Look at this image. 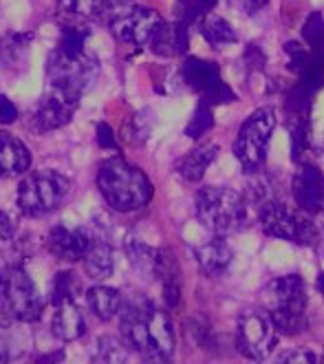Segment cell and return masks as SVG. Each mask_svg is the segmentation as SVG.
I'll return each instance as SVG.
<instances>
[{
	"label": "cell",
	"instance_id": "7402d4cb",
	"mask_svg": "<svg viewBox=\"0 0 324 364\" xmlns=\"http://www.w3.org/2000/svg\"><path fill=\"white\" fill-rule=\"evenodd\" d=\"M216 155H219V146L216 144H201L199 148H194V151H190L188 155H183L175 170L179 173V177H183L185 181H201L205 170L210 168V164L216 159Z\"/></svg>",
	"mask_w": 324,
	"mask_h": 364
},
{
	"label": "cell",
	"instance_id": "7c38bea8",
	"mask_svg": "<svg viewBox=\"0 0 324 364\" xmlns=\"http://www.w3.org/2000/svg\"><path fill=\"white\" fill-rule=\"evenodd\" d=\"M163 18L150 7H139V5H126L119 9L113 20H111V31L119 42L133 47H144L155 36Z\"/></svg>",
	"mask_w": 324,
	"mask_h": 364
},
{
	"label": "cell",
	"instance_id": "484cf974",
	"mask_svg": "<svg viewBox=\"0 0 324 364\" xmlns=\"http://www.w3.org/2000/svg\"><path fill=\"white\" fill-rule=\"evenodd\" d=\"M33 33H9L0 40V64L3 67H16L23 64L29 51Z\"/></svg>",
	"mask_w": 324,
	"mask_h": 364
},
{
	"label": "cell",
	"instance_id": "d4e9b609",
	"mask_svg": "<svg viewBox=\"0 0 324 364\" xmlns=\"http://www.w3.org/2000/svg\"><path fill=\"white\" fill-rule=\"evenodd\" d=\"M197 25H199L201 36L210 42L212 47H216V49H223L227 45H234V42L239 40V36H236L234 27L227 23L223 16L214 14V11L205 14Z\"/></svg>",
	"mask_w": 324,
	"mask_h": 364
},
{
	"label": "cell",
	"instance_id": "5bb4252c",
	"mask_svg": "<svg viewBox=\"0 0 324 364\" xmlns=\"http://www.w3.org/2000/svg\"><path fill=\"white\" fill-rule=\"evenodd\" d=\"M75 100L64 97L55 91H49L45 97L40 100L38 109L33 111L31 117V126L36 133H49V131H58V128L67 126L73 119V113L77 109Z\"/></svg>",
	"mask_w": 324,
	"mask_h": 364
},
{
	"label": "cell",
	"instance_id": "e575fe53",
	"mask_svg": "<svg viewBox=\"0 0 324 364\" xmlns=\"http://www.w3.org/2000/svg\"><path fill=\"white\" fill-rule=\"evenodd\" d=\"M278 362H289V364H313L318 362V355L313 351H307V349H293V351H287L283 355H278Z\"/></svg>",
	"mask_w": 324,
	"mask_h": 364
},
{
	"label": "cell",
	"instance_id": "f35d334b",
	"mask_svg": "<svg viewBox=\"0 0 324 364\" xmlns=\"http://www.w3.org/2000/svg\"><path fill=\"white\" fill-rule=\"evenodd\" d=\"M239 5L243 14H256L258 9H263L267 5V0H239Z\"/></svg>",
	"mask_w": 324,
	"mask_h": 364
},
{
	"label": "cell",
	"instance_id": "7a4b0ae2",
	"mask_svg": "<svg viewBox=\"0 0 324 364\" xmlns=\"http://www.w3.org/2000/svg\"><path fill=\"white\" fill-rule=\"evenodd\" d=\"M97 188L104 201L117 212L141 210L153 199V183L146 173L124 157H111L99 166Z\"/></svg>",
	"mask_w": 324,
	"mask_h": 364
},
{
	"label": "cell",
	"instance_id": "9a60e30c",
	"mask_svg": "<svg viewBox=\"0 0 324 364\" xmlns=\"http://www.w3.org/2000/svg\"><path fill=\"white\" fill-rule=\"evenodd\" d=\"M93 241V234L86 228H64L55 225L47 234V247L58 261L75 263L82 261Z\"/></svg>",
	"mask_w": 324,
	"mask_h": 364
},
{
	"label": "cell",
	"instance_id": "ac0fdd59",
	"mask_svg": "<svg viewBox=\"0 0 324 364\" xmlns=\"http://www.w3.org/2000/svg\"><path fill=\"white\" fill-rule=\"evenodd\" d=\"M31 168L29 148L16 135L0 131V177H20Z\"/></svg>",
	"mask_w": 324,
	"mask_h": 364
},
{
	"label": "cell",
	"instance_id": "8992f818",
	"mask_svg": "<svg viewBox=\"0 0 324 364\" xmlns=\"http://www.w3.org/2000/svg\"><path fill=\"white\" fill-rule=\"evenodd\" d=\"M71 181L58 170H36L18 186V210L25 217H45L69 197Z\"/></svg>",
	"mask_w": 324,
	"mask_h": 364
},
{
	"label": "cell",
	"instance_id": "ab89813d",
	"mask_svg": "<svg viewBox=\"0 0 324 364\" xmlns=\"http://www.w3.org/2000/svg\"><path fill=\"white\" fill-rule=\"evenodd\" d=\"M9 261L5 259L3 250H0V291H3V283H5V276H7V269H9Z\"/></svg>",
	"mask_w": 324,
	"mask_h": 364
},
{
	"label": "cell",
	"instance_id": "cb8c5ba5",
	"mask_svg": "<svg viewBox=\"0 0 324 364\" xmlns=\"http://www.w3.org/2000/svg\"><path fill=\"white\" fill-rule=\"evenodd\" d=\"M86 303H89V309L99 320L108 323V320H113L119 314L124 298H122V294L115 287L95 285V287H91L89 291H86Z\"/></svg>",
	"mask_w": 324,
	"mask_h": 364
},
{
	"label": "cell",
	"instance_id": "3957f363",
	"mask_svg": "<svg viewBox=\"0 0 324 364\" xmlns=\"http://www.w3.org/2000/svg\"><path fill=\"white\" fill-rule=\"evenodd\" d=\"M263 307L271 323L276 325L278 333L298 336L307 329V285L298 274L280 276L269 281L263 291Z\"/></svg>",
	"mask_w": 324,
	"mask_h": 364
},
{
	"label": "cell",
	"instance_id": "d6986e66",
	"mask_svg": "<svg viewBox=\"0 0 324 364\" xmlns=\"http://www.w3.org/2000/svg\"><path fill=\"white\" fill-rule=\"evenodd\" d=\"M190 45V27L181 25V23H163L159 25V29L155 31V36L150 38L148 47L153 49V53L161 55V58H175L188 51Z\"/></svg>",
	"mask_w": 324,
	"mask_h": 364
},
{
	"label": "cell",
	"instance_id": "60d3db41",
	"mask_svg": "<svg viewBox=\"0 0 324 364\" xmlns=\"http://www.w3.org/2000/svg\"><path fill=\"white\" fill-rule=\"evenodd\" d=\"M318 289H320V294L324 296V274H320V278H318Z\"/></svg>",
	"mask_w": 324,
	"mask_h": 364
},
{
	"label": "cell",
	"instance_id": "d590c367",
	"mask_svg": "<svg viewBox=\"0 0 324 364\" xmlns=\"http://www.w3.org/2000/svg\"><path fill=\"white\" fill-rule=\"evenodd\" d=\"M97 144L102 146V148H108V151H117V139H115V133H113V128L108 126V124H104V122H99L97 124Z\"/></svg>",
	"mask_w": 324,
	"mask_h": 364
},
{
	"label": "cell",
	"instance_id": "d6a6232c",
	"mask_svg": "<svg viewBox=\"0 0 324 364\" xmlns=\"http://www.w3.org/2000/svg\"><path fill=\"white\" fill-rule=\"evenodd\" d=\"M285 53L289 55V69L293 73L305 71L309 67V62L313 60V55H315L309 47H302L300 42H287Z\"/></svg>",
	"mask_w": 324,
	"mask_h": 364
},
{
	"label": "cell",
	"instance_id": "1f68e13d",
	"mask_svg": "<svg viewBox=\"0 0 324 364\" xmlns=\"http://www.w3.org/2000/svg\"><path fill=\"white\" fill-rule=\"evenodd\" d=\"M80 294V281L73 272H60L53 281V301H62V298H77Z\"/></svg>",
	"mask_w": 324,
	"mask_h": 364
},
{
	"label": "cell",
	"instance_id": "6da1fadb",
	"mask_svg": "<svg viewBox=\"0 0 324 364\" xmlns=\"http://www.w3.org/2000/svg\"><path fill=\"white\" fill-rule=\"evenodd\" d=\"M122 338L128 349L137 351L146 360L166 362L175 353V327L166 311L157 309L144 296H133L122 303Z\"/></svg>",
	"mask_w": 324,
	"mask_h": 364
},
{
	"label": "cell",
	"instance_id": "2e32d148",
	"mask_svg": "<svg viewBox=\"0 0 324 364\" xmlns=\"http://www.w3.org/2000/svg\"><path fill=\"white\" fill-rule=\"evenodd\" d=\"M131 0H58V16L69 25L89 23L106 14H117Z\"/></svg>",
	"mask_w": 324,
	"mask_h": 364
},
{
	"label": "cell",
	"instance_id": "e0dca14e",
	"mask_svg": "<svg viewBox=\"0 0 324 364\" xmlns=\"http://www.w3.org/2000/svg\"><path fill=\"white\" fill-rule=\"evenodd\" d=\"M51 333L58 340L73 342L86 333V320L82 309L73 298H62L53 301V316H51Z\"/></svg>",
	"mask_w": 324,
	"mask_h": 364
},
{
	"label": "cell",
	"instance_id": "836d02e7",
	"mask_svg": "<svg viewBox=\"0 0 324 364\" xmlns=\"http://www.w3.org/2000/svg\"><path fill=\"white\" fill-rule=\"evenodd\" d=\"M16 219L9 212H0V247L9 245L16 237Z\"/></svg>",
	"mask_w": 324,
	"mask_h": 364
},
{
	"label": "cell",
	"instance_id": "9c48e42d",
	"mask_svg": "<svg viewBox=\"0 0 324 364\" xmlns=\"http://www.w3.org/2000/svg\"><path fill=\"white\" fill-rule=\"evenodd\" d=\"M276 128V113L269 106L254 111L241 126L234 141V155L247 173H258L267 159V146Z\"/></svg>",
	"mask_w": 324,
	"mask_h": 364
},
{
	"label": "cell",
	"instance_id": "52a82bcc",
	"mask_svg": "<svg viewBox=\"0 0 324 364\" xmlns=\"http://www.w3.org/2000/svg\"><path fill=\"white\" fill-rule=\"evenodd\" d=\"M0 311L18 323H36L45 311V301L31 276L20 263H11L0 291Z\"/></svg>",
	"mask_w": 324,
	"mask_h": 364
},
{
	"label": "cell",
	"instance_id": "277c9868",
	"mask_svg": "<svg viewBox=\"0 0 324 364\" xmlns=\"http://www.w3.org/2000/svg\"><path fill=\"white\" fill-rule=\"evenodd\" d=\"M197 219L214 237H230L247 228V201L230 188L205 186L197 192Z\"/></svg>",
	"mask_w": 324,
	"mask_h": 364
},
{
	"label": "cell",
	"instance_id": "f546056e",
	"mask_svg": "<svg viewBox=\"0 0 324 364\" xmlns=\"http://www.w3.org/2000/svg\"><path fill=\"white\" fill-rule=\"evenodd\" d=\"M302 36H305V42L307 47L318 53V55H324V16L320 11H313L307 23H305V29H302Z\"/></svg>",
	"mask_w": 324,
	"mask_h": 364
},
{
	"label": "cell",
	"instance_id": "ba28073f",
	"mask_svg": "<svg viewBox=\"0 0 324 364\" xmlns=\"http://www.w3.org/2000/svg\"><path fill=\"white\" fill-rule=\"evenodd\" d=\"M258 219H261V228L269 237L285 239L296 245H315V221L307 212L291 210L283 201L269 199L263 205H258Z\"/></svg>",
	"mask_w": 324,
	"mask_h": 364
},
{
	"label": "cell",
	"instance_id": "44dd1931",
	"mask_svg": "<svg viewBox=\"0 0 324 364\" xmlns=\"http://www.w3.org/2000/svg\"><path fill=\"white\" fill-rule=\"evenodd\" d=\"M194 256H197V263L205 276H221L230 267L234 254L232 247L223 241V237H214L212 241L194 250Z\"/></svg>",
	"mask_w": 324,
	"mask_h": 364
},
{
	"label": "cell",
	"instance_id": "603a6c76",
	"mask_svg": "<svg viewBox=\"0 0 324 364\" xmlns=\"http://www.w3.org/2000/svg\"><path fill=\"white\" fill-rule=\"evenodd\" d=\"M126 254L131 261L133 269L141 274L144 278H159V265H161V250H155L139 239L126 241Z\"/></svg>",
	"mask_w": 324,
	"mask_h": 364
},
{
	"label": "cell",
	"instance_id": "ffe728a7",
	"mask_svg": "<svg viewBox=\"0 0 324 364\" xmlns=\"http://www.w3.org/2000/svg\"><path fill=\"white\" fill-rule=\"evenodd\" d=\"M84 274L91 281H106L113 276L115 269V259H113V247L102 234H93V241L84 254Z\"/></svg>",
	"mask_w": 324,
	"mask_h": 364
},
{
	"label": "cell",
	"instance_id": "4316f807",
	"mask_svg": "<svg viewBox=\"0 0 324 364\" xmlns=\"http://www.w3.org/2000/svg\"><path fill=\"white\" fill-rule=\"evenodd\" d=\"M93 360L104 364H122L128 360V345L124 342V338L119 340L115 336H102L95 345Z\"/></svg>",
	"mask_w": 324,
	"mask_h": 364
},
{
	"label": "cell",
	"instance_id": "4dcf8cb0",
	"mask_svg": "<svg viewBox=\"0 0 324 364\" xmlns=\"http://www.w3.org/2000/svg\"><path fill=\"white\" fill-rule=\"evenodd\" d=\"M214 126V117H212V106L201 102L197 106V111H194L190 124L185 126V135L192 137V139H199L201 135H205L210 128Z\"/></svg>",
	"mask_w": 324,
	"mask_h": 364
},
{
	"label": "cell",
	"instance_id": "30bf717a",
	"mask_svg": "<svg viewBox=\"0 0 324 364\" xmlns=\"http://www.w3.org/2000/svg\"><path fill=\"white\" fill-rule=\"evenodd\" d=\"M236 340H239V349L249 360H265L271 355L278 342V329L271 323L267 311H243L239 318V331H236Z\"/></svg>",
	"mask_w": 324,
	"mask_h": 364
},
{
	"label": "cell",
	"instance_id": "83f0119b",
	"mask_svg": "<svg viewBox=\"0 0 324 364\" xmlns=\"http://www.w3.org/2000/svg\"><path fill=\"white\" fill-rule=\"evenodd\" d=\"M214 7H216V0H179L175 5V20L185 27H192Z\"/></svg>",
	"mask_w": 324,
	"mask_h": 364
},
{
	"label": "cell",
	"instance_id": "74e56055",
	"mask_svg": "<svg viewBox=\"0 0 324 364\" xmlns=\"http://www.w3.org/2000/svg\"><path fill=\"white\" fill-rule=\"evenodd\" d=\"M318 221H315V230H318V234H315V250L320 252V256L324 259V210L322 212H318Z\"/></svg>",
	"mask_w": 324,
	"mask_h": 364
},
{
	"label": "cell",
	"instance_id": "f1b7e54d",
	"mask_svg": "<svg viewBox=\"0 0 324 364\" xmlns=\"http://www.w3.org/2000/svg\"><path fill=\"white\" fill-rule=\"evenodd\" d=\"M86 38H89V29H84L82 25H67L62 29L58 49L67 55H82L86 51Z\"/></svg>",
	"mask_w": 324,
	"mask_h": 364
},
{
	"label": "cell",
	"instance_id": "5b68a950",
	"mask_svg": "<svg viewBox=\"0 0 324 364\" xmlns=\"http://www.w3.org/2000/svg\"><path fill=\"white\" fill-rule=\"evenodd\" d=\"M97 75H99V62L95 55L86 51L82 55H67L60 49H55L47 60L49 91H55L75 102H80L86 91L93 89Z\"/></svg>",
	"mask_w": 324,
	"mask_h": 364
},
{
	"label": "cell",
	"instance_id": "8d00e7d4",
	"mask_svg": "<svg viewBox=\"0 0 324 364\" xmlns=\"http://www.w3.org/2000/svg\"><path fill=\"white\" fill-rule=\"evenodd\" d=\"M18 119V109L16 104L7 97V95H0V124L9 126Z\"/></svg>",
	"mask_w": 324,
	"mask_h": 364
},
{
	"label": "cell",
	"instance_id": "8fae6325",
	"mask_svg": "<svg viewBox=\"0 0 324 364\" xmlns=\"http://www.w3.org/2000/svg\"><path fill=\"white\" fill-rule=\"evenodd\" d=\"M183 82L192 91L201 95V102L216 106V104H230L236 100L234 91L227 87L221 77V71L214 62L201 58H188L181 67Z\"/></svg>",
	"mask_w": 324,
	"mask_h": 364
},
{
	"label": "cell",
	"instance_id": "b9f144b4",
	"mask_svg": "<svg viewBox=\"0 0 324 364\" xmlns=\"http://www.w3.org/2000/svg\"><path fill=\"white\" fill-rule=\"evenodd\" d=\"M3 316H5V314H3V311H0V318H3Z\"/></svg>",
	"mask_w": 324,
	"mask_h": 364
},
{
	"label": "cell",
	"instance_id": "4fadbf2b",
	"mask_svg": "<svg viewBox=\"0 0 324 364\" xmlns=\"http://www.w3.org/2000/svg\"><path fill=\"white\" fill-rule=\"evenodd\" d=\"M291 192L296 205L315 217L318 212L324 210V173L311 164L300 166L291 183Z\"/></svg>",
	"mask_w": 324,
	"mask_h": 364
}]
</instances>
